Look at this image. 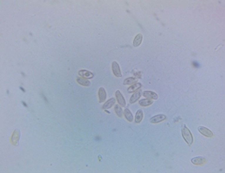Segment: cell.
I'll return each instance as SVG.
<instances>
[{
	"mask_svg": "<svg viewBox=\"0 0 225 173\" xmlns=\"http://www.w3.org/2000/svg\"><path fill=\"white\" fill-rule=\"evenodd\" d=\"M181 135H182L185 142L187 143L188 146H192L193 143V136L190 130L188 128V126L186 124H183L181 127Z\"/></svg>",
	"mask_w": 225,
	"mask_h": 173,
	"instance_id": "obj_1",
	"label": "cell"
},
{
	"mask_svg": "<svg viewBox=\"0 0 225 173\" xmlns=\"http://www.w3.org/2000/svg\"><path fill=\"white\" fill-rule=\"evenodd\" d=\"M20 136H21V132L20 130L18 129H15L13 131L12 135L11 136V143L13 145V146H17L18 143H19V140H20Z\"/></svg>",
	"mask_w": 225,
	"mask_h": 173,
	"instance_id": "obj_2",
	"label": "cell"
},
{
	"mask_svg": "<svg viewBox=\"0 0 225 173\" xmlns=\"http://www.w3.org/2000/svg\"><path fill=\"white\" fill-rule=\"evenodd\" d=\"M112 71L113 73L116 76V77H121L122 76V73H121V69L119 64L116 61H113L112 62Z\"/></svg>",
	"mask_w": 225,
	"mask_h": 173,
	"instance_id": "obj_3",
	"label": "cell"
},
{
	"mask_svg": "<svg viewBox=\"0 0 225 173\" xmlns=\"http://www.w3.org/2000/svg\"><path fill=\"white\" fill-rule=\"evenodd\" d=\"M166 118H167V117H166V115L164 114H158V115H155L153 116L152 118H150L149 121L150 123H159V122H161L165 121Z\"/></svg>",
	"mask_w": 225,
	"mask_h": 173,
	"instance_id": "obj_4",
	"label": "cell"
},
{
	"mask_svg": "<svg viewBox=\"0 0 225 173\" xmlns=\"http://www.w3.org/2000/svg\"><path fill=\"white\" fill-rule=\"evenodd\" d=\"M198 131L201 133L203 136H206V137H212L214 136L213 132L211 130H209L208 128L204 127V126H199L198 127Z\"/></svg>",
	"mask_w": 225,
	"mask_h": 173,
	"instance_id": "obj_5",
	"label": "cell"
},
{
	"mask_svg": "<svg viewBox=\"0 0 225 173\" xmlns=\"http://www.w3.org/2000/svg\"><path fill=\"white\" fill-rule=\"evenodd\" d=\"M98 96H99V100L100 103H105L106 98H107V92L104 88H100L99 91H98Z\"/></svg>",
	"mask_w": 225,
	"mask_h": 173,
	"instance_id": "obj_6",
	"label": "cell"
},
{
	"mask_svg": "<svg viewBox=\"0 0 225 173\" xmlns=\"http://www.w3.org/2000/svg\"><path fill=\"white\" fill-rule=\"evenodd\" d=\"M142 95L145 96V98L151 99V100H157V99H159V95L157 94V93L154 92V91H150V90L143 91L142 92Z\"/></svg>",
	"mask_w": 225,
	"mask_h": 173,
	"instance_id": "obj_7",
	"label": "cell"
},
{
	"mask_svg": "<svg viewBox=\"0 0 225 173\" xmlns=\"http://www.w3.org/2000/svg\"><path fill=\"white\" fill-rule=\"evenodd\" d=\"M115 98L117 102H118V105H120L121 106H126V101H125V98L122 94V92L120 90H116L115 91Z\"/></svg>",
	"mask_w": 225,
	"mask_h": 173,
	"instance_id": "obj_8",
	"label": "cell"
},
{
	"mask_svg": "<svg viewBox=\"0 0 225 173\" xmlns=\"http://www.w3.org/2000/svg\"><path fill=\"white\" fill-rule=\"evenodd\" d=\"M79 75L81 77H84L86 79H91L95 76V73H92L90 71H87V70H80L79 71Z\"/></svg>",
	"mask_w": 225,
	"mask_h": 173,
	"instance_id": "obj_9",
	"label": "cell"
},
{
	"mask_svg": "<svg viewBox=\"0 0 225 173\" xmlns=\"http://www.w3.org/2000/svg\"><path fill=\"white\" fill-rule=\"evenodd\" d=\"M206 162V159L203 156H196V157H193L192 159V163L193 165H198V166H201L205 164Z\"/></svg>",
	"mask_w": 225,
	"mask_h": 173,
	"instance_id": "obj_10",
	"label": "cell"
},
{
	"mask_svg": "<svg viewBox=\"0 0 225 173\" xmlns=\"http://www.w3.org/2000/svg\"><path fill=\"white\" fill-rule=\"evenodd\" d=\"M76 81L77 83L79 84V85L83 86V87H89L91 86V82L88 80V79L86 78H84V77H77L76 78Z\"/></svg>",
	"mask_w": 225,
	"mask_h": 173,
	"instance_id": "obj_11",
	"label": "cell"
},
{
	"mask_svg": "<svg viewBox=\"0 0 225 173\" xmlns=\"http://www.w3.org/2000/svg\"><path fill=\"white\" fill-rule=\"evenodd\" d=\"M142 91L141 90H137V91H135V92H133V94L131 95V97H130V103H134L135 102H137L140 99V97L142 96Z\"/></svg>",
	"mask_w": 225,
	"mask_h": 173,
	"instance_id": "obj_12",
	"label": "cell"
},
{
	"mask_svg": "<svg viewBox=\"0 0 225 173\" xmlns=\"http://www.w3.org/2000/svg\"><path fill=\"white\" fill-rule=\"evenodd\" d=\"M115 98H110L108 101H106L103 106H102V109H110V108H112L113 106H115Z\"/></svg>",
	"mask_w": 225,
	"mask_h": 173,
	"instance_id": "obj_13",
	"label": "cell"
},
{
	"mask_svg": "<svg viewBox=\"0 0 225 173\" xmlns=\"http://www.w3.org/2000/svg\"><path fill=\"white\" fill-rule=\"evenodd\" d=\"M142 88V84L140 82H136L134 84H132V85H130V87L128 88V92L129 93H133L137 90H141Z\"/></svg>",
	"mask_w": 225,
	"mask_h": 173,
	"instance_id": "obj_14",
	"label": "cell"
},
{
	"mask_svg": "<svg viewBox=\"0 0 225 173\" xmlns=\"http://www.w3.org/2000/svg\"><path fill=\"white\" fill-rule=\"evenodd\" d=\"M143 118H144V112L142 109H138L135 114V123L136 124H139V123L143 121Z\"/></svg>",
	"mask_w": 225,
	"mask_h": 173,
	"instance_id": "obj_15",
	"label": "cell"
},
{
	"mask_svg": "<svg viewBox=\"0 0 225 173\" xmlns=\"http://www.w3.org/2000/svg\"><path fill=\"white\" fill-rule=\"evenodd\" d=\"M142 42H143V34H137V35L135 36L134 39H133V46L134 47H138L140 44L142 43Z\"/></svg>",
	"mask_w": 225,
	"mask_h": 173,
	"instance_id": "obj_16",
	"label": "cell"
},
{
	"mask_svg": "<svg viewBox=\"0 0 225 173\" xmlns=\"http://www.w3.org/2000/svg\"><path fill=\"white\" fill-rule=\"evenodd\" d=\"M124 116L126 118V120L130 121V122H132L134 121V118H133V115L132 113L130 112V110L129 109V108H126V109L124 110Z\"/></svg>",
	"mask_w": 225,
	"mask_h": 173,
	"instance_id": "obj_17",
	"label": "cell"
},
{
	"mask_svg": "<svg viewBox=\"0 0 225 173\" xmlns=\"http://www.w3.org/2000/svg\"><path fill=\"white\" fill-rule=\"evenodd\" d=\"M153 103V101L151 100V99H148V98H145V99H141V100L139 101V105L141 106H151Z\"/></svg>",
	"mask_w": 225,
	"mask_h": 173,
	"instance_id": "obj_18",
	"label": "cell"
},
{
	"mask_svg": "<svg viewBox=\"0 0 225 173\" xmlns=\"http://www.w3.org/2000/svg\"><path fill=\"white\" fill-rule=\"evenodd\" d=\"M137 82V78L136 77H129V78H126L123 84L124 85H132V84Z\"/></svg>",
	"mask_w": 225,
	"mask_h": 173,
	"instance_id": "obj_19",
	"label": "cell"
},
{
	"mask_svg": "<svg viewBox=\"0 0 225 173\" xmlns=\"http://www.w3.org/2000/svg\"><path fill=\"white\" fill-rule=\"evenodd\" d=\"M115 111L116 113L117 117L121 118L123 115V110H122V106L120 105H115Z\"/></svg>",
	"mask_w": 225,
	"mask_h": 173,
	"instance_id": "obj_20",
	"label": "cell"
}]
</instances>
